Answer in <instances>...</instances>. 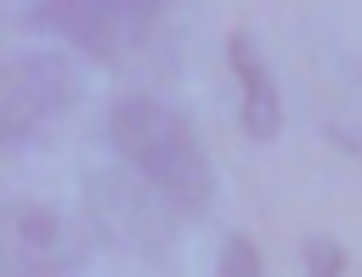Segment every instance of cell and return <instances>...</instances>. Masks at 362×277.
Returning <instances> with one entry per match:
<instances>
[{
	"label": "cell",
	"instance_id": "1",
	"mask_svg": "<svg viewBox=\"0 0 362 277\" xmlns=\"http://www.w3.org/2000/svg\"><path fill=\"white\" fill-rule=\"evenodd\" d=\"M107 141L170 209H181V215L209 209L215 170H209V153H204L192 119H181L175 107H164L153 96H124L107 119Z\"/></svg>",
	"mask_w": 362,
	"mask_h": 277
},
{
	"label": "cell",
	"instance_id": "6",
	"mask_svg": "<svg viewBox=\"0 0 362 277\" xmlns=\"http://www.w3.org/2000/svg\"><path fill=\"white\" fill-rule=\"evenodd\" d=\"M345 271V249L334 237H311L305 243V277H339Z\"/></svg>",
	"mask_w": 362,
	"mask_h": 277
},
{
	"label": "cell",
	"instance_id": "3",
	"mask_svg": "<svg viewBox=\"0 0 362 277\" xmlns=\"http://www.w3.org/2000/svg\"><path fill=\"white\" fill-rule=\"evenodd\" d=\"M68 102H74V68L62 57H51V51L17 57L6 68V85H0V130H6V141H23L34 124L57 119Z\"/></svg>",
	"mask_w": 362,
	"mask_h": 277
},
{
	"label": "cell",
	"instance_id": "4",
	"mask_svg": "<svg viewBox=\"0 0 362 277\" xmlns=\"http://www.w3.org/2000/svg\"><path fill=\"white\" fill-rule=\"evenodd\" d=\"M226 62H232V73H238V85H243V113H238L243 130H249L255 141H272V136L283 130V102H277V79H272V68L260 62L249 28H238V34L226 40Z\"/></svg>",
	"mask_w": 362,
	"mask_h": 277
},
{
	"label": "cell",
	"instance_id": "2",
	"mask_svg": "<svg viewBox=\"0 0 362 277\" xmlns=\"http://www.w3.org/2000/svg\"><path fill=\"white\" fill-rule=\"evenodd\" d=\"M170 0H28L23 23L85 57H124L147 45Z\"/></svg>",
	"mask_w": 362,
	"mask_h": 277
},
{
	"label": "cell",
	"instance_id": "5",
	"mask_svg": "<svg viewBox=\"0 0 362 277\" xmlns=\"http://www.w3.org/2000/svg\"><path fill=\"white\" fill-rule=\"evenodd\" d=\"M215 277H260V249L243 232H226L221 254H215Z\"/></svg>",
	"mask_w": 362,
	"mask_h": 277
}]
</instances>
